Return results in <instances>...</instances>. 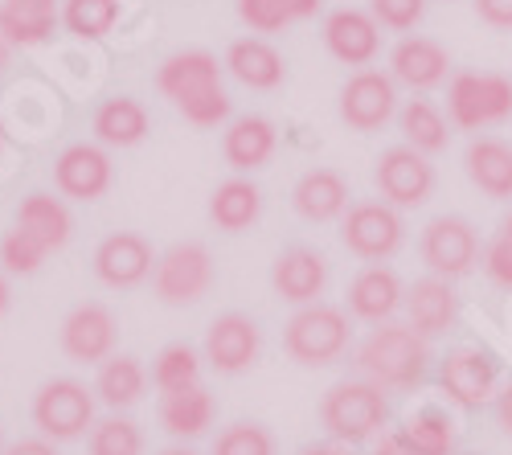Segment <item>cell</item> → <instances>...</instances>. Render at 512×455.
I'll list each match as a JSON object with an SVG mask.
<instances>
[{"label": "cell", "mask_w": 512, "mask_h": 455, "mask_svg": "<svg viewBox=\"0 0 512 455\" xmlns=\"http://www.w3.org/2000/svg\"><path fill=\"white\" fill-rule=\"evenodd\" d=\"M402 435L422 455H455V423L443 406H422L402 423Z\"/></svg>", "instance_id": "cell-34"}, {"label": "cell", "mask_w": 512, "mask_h": 455, "mask_svg": "<svg viewBox=\"0 0 512 455\" xmlns=\"http://www.w3.org/2000/svg\"><path fill=\"white\" fill-rule=\"evenodd\" d=\"M398 132H402V144L426 152V156H439L447 152L451 144V119L447 111L435 103V99H426V95H414L398 107Z\"/></svg>", "instance_id": "cell-31"}, {"label": "cell", "mask_w": 512, "mask_h": 455, "mask_svg": "<svg viewBox=\"0 0 512 455\" xmlns=\"http://www.w3.org/2000/svg\"><path fill=\"white\" fill-rule=\"evenodd\" d=\"M369 13L377 17L381 29L390 33H414L426 17V0H369Z\"/></svg>", "instance_id": "cell-39"}, {"label": "cell", "mask_w": 512, "mask_h": 455, "mask_svg": "<svg viewBox=\"0 0 512 455\" xmlns=\"http://www.w3.org/2000/svg\"><path fill=\"white\" fill-rule=\"evenodd\" d=\"M226 70L242 82V87H250V91H275V87H283V78H287V62L275 50V41L259 37V33L230 41Z\"/></svg>", "instance_id": "cell-26"}, {"label": "cell", "mask_w": 512, "mask_h": 455, "mask_svg": "<svg viewBox=\"0 0 512 455\" xmlns=\"http://www.w3.org/2000/svg\"><path fill=\"white\" fill-rule=\"evenodd\" d=\"M62 21L54 0H0V33L9 46H41Z\"/></svg>", "instance_id": "cell-32"}, {"label": "cell", "mask_w": 512, "mask_h": 455, "mask_svg": "<svg viewBox=\"0 0 512 455\" xmlns=\"http://www.w3.org/2000/svg\"><path fill=\"white\" fill-rule=\"evenodd\" d=\"M390 74H394L398 87H406L414 95H426V91L443 87L455 70H451V54H447L443 41L422 37V33H406L390 50Z\"/></svg>", "instance_id": "cell-18"}, {"label": "cell", "mask_w": 512, "mask_h": 455, "mask_svg": "<svg viewBox=\"0 0 512 455\" xmlns=\"http://www.w3.org/2000/svg\"><path fill=\"white\" fill-rule=\"evenodd\" d=\"M201 353L189 345V341H173L164 345L152 361V386L164 394V390H185V386H197L201 382Z\"/></svg>", "instance_id": "cell-35"}, {"label": "cell", "mask_w": 512, "mask_h": 455, "mask_svg": "<svg viewBox=\"0 0 512 455\" xmlns=\"http://www.w3.org/2000/svg\"><path fill=\"white\" fill-rule=\"evenodd\" d=\"M463 173L488 201H512V144L504 136H472L463 152Z\"/></svg>", "instance_id": "cell-25"}, {"label": "cell", "mask_w": 512, "mask_h": 455, "mask_svg": "<svg viewBox=\"0 0 512 455\" xmlns=\"http://www.w3.org/2000/svg\"><path fill=\"white\" fill-rule=\"evenodd\" d=\"M144 451H148L144 427L119 415V410H111L107 419H99L87 431V455H144Z\"/></svg>", "instance_id": "cell-33"}, {"label": "cell", "mask_w": 512, "mask_h": 455, "mask_svg": "<svg viewBox=\"0 0 512 455\" xmlns=\"http://www.w3.org/2000/svg\"><path fill=\"white\" fill-rule=\"evenodd\" d=\"M148 386H152V374L132 353H111L95 374V398L107 410H132L148 394Z\"/></svg>", "instance_id": "cell-30"}, {"label": "cell", "mask_w": 512, "mask_h": 455, "mask_svg": "<svg viewBox=\"0 0 512 455\" xmlns=\"http://www.w3.org/2000/svg\"><path fill=\"white\" fill-rule=\"evenodd\" d=\"M300 455H357L353 451V443H340V439H316V443H304L300 447Z\"/></svg>", "instance_id": "cell-47"}, {"label": "cell", "mask_w": 512, "mask_h": 455, "mask_svg": "<svg viewBox=\"0 0 512 455\" xmlns=\"http://www.w3.org/2000/svg\"><path fill=\"white\" fill-rule=\"evenodd\" d=\"M279 148V128L267 115H238L222 132V156L234 173H259L275 160Z\"/></svg>", "instance_id": "cell-23"}, {"label": "cell", "mask_w": 512, "mask_h": 455, "mask_svg": "<svg viewBox=\"0 0 512 455\" xmlns=\"http://www.w3.org/2000/svg\"><path fill=\"white\" fill-rule=\"evenodd\" d=\"M156 419L164 427V435L173 439H201L213 419H218V398H213L201 382L197 386H185V390H164L156 398Z\"/></svg>", "instance_id": "cell-24"}, {"label": "cell", "mask_w": 512, "mask_h": 455, "mask_svg": "<svg viewBox=\"0 0 512 455\" xmlns=\"http://www.w3.org/2000/svg\"><path fill=\"white\" fill-rule=\"evenodd\" d=\"M9 58H13V46H9V37H5V33H0V74H5V70H9Z\"/></svg>", "instance_id": "cell-49"}, {"label": "cell", "mask_w": 512, "mask_h": 455, "mask_svg": "<svg viewBox=\"0 0 512 455\" xmlns=\"http://www.w3.org/2000/svg\"><path fill=\"white\" fill-rule=\"evenodd\" d=\"M373 185H377L381 201L398 205V210H418V205L431 201L439 173L426 152H418L410 144H394L373 160Z\"/></svg>", "instance_id": "cell-11"}, {"label": "cell", "mask_w": 512, "mask_h": 455, "mask_svg": "<svg viewBox=\"0 0 512 455\" xmlns=\"http://www.w3.org/2000/svg\"><path fill=\"white\" fill-rule=\"evenodd\" d=\"M13 226H21L25 234H33L50 255H58L62 246L74 238V218L66 210V201L54 197V193H29L21 205H17V218Z\"/></svg>", "instance_id": "cell-29"}, {"label": "cell", "mask_w": 512, "mask_h": 455, "mask_svg": "<svg viewBox=\"0 0 512 455\" xmlns=\"http://www.w3.org/2000/svg\"><path fill=\"white\" fill-rule=\"evenodd\" d=\"M238 21L259 33V37H271V33H283L291 25V17L283 13L279 0H238Z\"/></svg>", "instance_id": "cell-40"}, {"label": "cell", "mask_w": 512, "mask_h": 455, "mask_svg": "<svg viewBox=\"0 0 512 455\" xmlns=\"http://www.w3.org/2000/svg\"><path fill=\"white\" fill-rule=\"evenodd\" d=\"M279 5H283V13H287L291 25H295V21H312V17L324 9V0H279Z\"/></svg>", "instance_id": "cell-46"}, {"label": "cell", "mask_w": 512, "mask_h": 455, "mask_svg": "<svg viewBox=\"0 0 512 455\" xmlns=\"http://www.w3.org/2000/svg\"><path fill=\"white\" fill-rule=\"evenodd\" d=\"M0 451H5V427H0Z\"/></svg>", "instance_id": "cell-53"}, {"label": "cell", "mask_w": 512, "mask_h": 455, "mask_svg": "<svg viewBox=\"0 0 512 455\" xmlns=\"http://www.w3.org/2000/svg\"><path fill=\"white\" fill-rule=\"evenodd\" d=\"M213 283H218V259L205 242L197 238H185V242H173L164 255H156V267H152V296L164 304V308H189V304H201Z\"/></svg>", "instance_id": "cell-6"}, {"label": "cell", "mask_w": 512, "mask_h": 455, "mask_svg": "<svg viewBox=\"0 0 512 455\" xmlns=\"http://www.w3.org/2000/svg\"><path fill=\"white\" fill-rule=\"evenodd\" d=\"M406 324L414 328L418 337L435 341V337H447L455 320H459V296H455V283L443 279V275H431L426 271L422 279H414L406 287Z\"/></svg>", "instance_id": "cell-21"}, {"label": "cell", "mask_w": 512, "mask_h": 455, "mask_svg": "<svg viewBox=\"0 0 512 455\" xmlns=\"http://www.w3.org/2000/svg\"><path fill=\"white\" fill-rule=\"evenodd\" d=\"M406 300V283L390 263H365L353 283H349V296H345V312L361 324H386L398 316Z\"/></svg>", "instance_id": "cell-19"}, {"label": "cell", "mask_w": 512, "mask_h": 455, "mask_svg": "<svg viewBox=\"0 0 512 455\" xmlns=\"http://www.w3.org/2000/svg\"><path fill=\"white\" fill-rule=\"evenodd\" d=\"M447 119L455 132L484 136L512 119V74L455 70L447 78Z\"/></svg>", "instance_id": "cell-5"}, {"label": "cell", "mask_w": 512, "mask_h": 455, "mask_svg": "<svg viewBox=\"0 0 512 455\" xmlns=\"http://www.w3.org/2000/svg\"><path fill=\"white\" fill-rule=\"evenodd\" d=\"M160 455H197L193 447H185V443H173V447H164Z\"/></svg>", "instance_id": "cell-51"}, {"label": "cell", "mask_w": 512, "mask_h": 455, "mask_svg": "<svg viewBox=\"0 0 512 455\" xmlns=\"http://www.w3.org/2000/svg\"><path fill=\"white\" fill-rule=\"evenodd\" d=\"M418 255L426 263L431 275H443V279H463L472 275L484 259V238L480 230L467 222L463 214H439L422 226L418 234Z\"/></svg>", "instance_id": "cell-9"}, {"label": "cell", "mask_w": 512, "mask_h": 455, "mask_svg": "<svg viewBox=\"0 0 512 455\" xmlns=\"http://www.w3.org/2000/svg\"><path fill=\"white\" fill-rule=\"evenodd\" d=\"M492 406H496V427L512 439V378L496 390V398H492Z\"/></svg>", "instance_id": "cell-45"}, {"label": "cell", "mask_w": 512, "mask_h": 455, "mask_svg": "<svg viewBox=\"0 0 512 455\" xmlns=\"http://www.w3.org/2000/svg\"><path fill=\"white\" fill-rule=\"evenodd\" d=\"M472 9L488 29L512 33V0H472Z\"/></svg>", "instance_id": "cell-42"}, {"label": "cell", "mask_w": 512, "mask_h": 455, "mask_svg": "<svg viewBox=\"0 0 512 455\" xmlns=\"http://www.w3.org/2000/svg\"><path fill=\"white\" fill-rule=\"evenodd\" d=\"M271 287H275V296L291 308L316 304L328 292V259L308 242L283 246V251L275 255V263H271Z\"/></svg>", "instance_id": "cell-16"}, {"label": "cell", "mask_w": 512, "mask_h": 455, "mask_svg": "<svg viewBox=\"0 0 512 455\" xmlns=\"http://www.w3.org/2000/svg\"><path fill=\"white\" fill-rule=\"evenodd\" d=\"M431 341L418 337L410 324L386 320L369 324L361 345H353V369L386 394H410L431 374Z\"/></svg>", "instance_id": "cell-2"}, {"label": "cell", "mask_w": 512, "mask_h": 455, "mask_svg": "<svg viewBox=\"0 0 512 455\" xmlns=\"http://www.w3.org/2000/svg\"><path fill=\"white\" fill-rule=\"evenodd\" d=\"M496 234H500V238H508V242H512V210H508V214H504V218H500V226H496Z\"/></svg>", "instance_id": "cell-50"}, {"label": "cell", "mask_w": 512, "mask_h": 455, "mask_svg": "<svg viewBox=\"0 0 512 455\" xmlns=\"http://www.w3.org/2000/svg\"><path fill=\"white\" fill-rule=\"evenodd\" d=\"M402 242H406V218L398 205L381 197L353 201L345 218H340V246L361 263H390L402 251Z\"/></svg>", "instance_id": "cell-7"}, {"label": "cell", "mask_w": 512, "mask_h": 455, "mask_svg": "<svg viewBox=\"0 0 512 455\" xmlns=\"http://www.w3.org/2000/svg\"><path fill=\"white\" fill-rule=\"evenodd\" d=\"M263 353V328L246 312H222L213 316L209 333H205V361L213 374L222 378H238L246 369L259 365Z\"/></svg>", "instance_id": "cell-14"}, {"label": "cell", "mask_w": 512, "mask_h": 455, "mask_svg": "<svg viewBox=\"0 0 512 455\" xmlns=\"http://www.w3.org/2000/svg\"><path fill=\"white\" fill-rule=\"evenodd\" d=\"M209 455H279V443L271 427H263L259 419H238L218 431Z\"/></svg>", "instance_id": "cell-37"}, {"label": "cell", "mask_w": 512, "mask_h": 455, "mask_svg": "<svg viewBox=\"0 0 512 455\" xmlns=\"http://www.w3.org/2000/svg\"><path fill=\"white\" fill-rule=\"evenodd\" d=\"M336 111H340V123L357 136H369V132H381L386 123L398 115V82L390 70H353L345 78V87L336 95Z\"/></svg>", "instance_id": "cell-10"}, {"label": "cell", "mask_w": 512, "mask_h": 455, "mask_svg": "<svg viewBox=\"0 0 512 455\" xmlns=\"http://www.w3.org/2000/svg\"><path fill=\"white\" fill-rule=\"evenodd\" d=\"M156 91L173 103V111L193 128H218L230 119V95L222 66L209 50H177L156 66Z\"/></svg>", "instance_id": "cell-1"}, {"label": "cell", "mask_w": 512, "mask_h": 455, "mask_svg": "<svg viewBox=\"0 0 512 455\" xmlns=\"http://www.w3.org/2000/svg\"><path fill=\"white\" fill-rule=\"evenodd\" d=\"M58 349L74 365H103L119 349V316L103 300H87L66 312L58 328Z\"/></svg>", "instance_id": "cell-13"}, {"label": "cell", "mask_w": 512, "mask_h": 455, "mask_svg": "<svg viewBox=\"0 0 512 455\" xmlns=\"http://www.w3.org/2000/svg\"><path fill=\"white\" fill-rule=\"evenodd\" d=\"M91 128H95V140L103 148H136L148 136L152 119H148V107L136 95H111L95 107Z\"/></svg>", "instance_id": "cell-28"}, {"label": "cell", "mask_w": 512, "mask_h": 455, "mask_svg": "<svg viewBox=\"0 0 512 455\" xmlns=\"http://www.w3.org/2000/svg\"><path fill=\"white\" fill-rule=\"evenodd\" d=\"M263 218V189L250 177L234 173L209 193V222L222 234H246Z\"/></svg>", "instance_id": "cell-27"}, {"label": "cell", "mask_w": 512, "mask_h": 455, "mask_svg": "<svg viewBox=\"0 0 512 455\" xmlns=\"http://www.w3.org/2000/svg\"><path fill=\"white\" fill-rule=\"evenodd\" d=\"M95 390H87V382L78 378H50L41 382L33 394V427L37 435H46L54 443H74L95 427Z\"/></svg>", "instance_id": "cell-8"}, {"label": "cell", "mask_w": 512, "mask_h": 455, "mask_svg": "<svg viewBox=\"0 0 512 455\" xmlns=\"http://www.w3.org/2000/svg\"><path fill=\"white\" fill-rule=\"evenodd\" d=\"M320 427L340 443H369L390 427V394L369 378H340L320 398Z\"/></svg>", "instance_id": "cell-4"}, {"label": "cell", "mask_w": 512, "mask_h": 455, "mask_svg": "<svg viewBox=\"0 0 512 455\" xmlns=\"http://www.w3.org/2000/svg\"><path fill=\"white\" fill-rule=\"evenodd\" d=\"M349 205H353L349 177L340 173V169H328V164H316V169H308L300 181H295V189H291V210L300 214L304 222H312V226L345 218Z\"/></svg>", "instance_id": "cell-22"}, {"label": "cell", "mask_w": 512, "mask_h": 455, "mask_svg": "<svg viewBox=\"0 0 512 455\" xmlns=\"http://www.w3.org/2000/svg\"><path fill=\"white\" fill-rule=\"evenodd\" d=\"M283 353L304 369H328L353 357V316L336 304H304L283 324Z\"/></svg>", "instance_id": "cell-3"}, {"label": "cell", "mask_w": 512, "mask_h": 455, "mask_svg": "<svg viewBox=\"0 0 512 455\" xmlns=\"http://www.w3.org/2000/svg\"><path fill=\"white\" fill-rule=\"evenodd\" d=\"M373 455H422V451L402 435V427H386L377 439V447H373Z\"/></svg>", "instance_id": "cell-43"}, {"label": "cell", "mask_w": 512, "mask_h": 455, "mask_svg": "<svg viewBox=\"0 0 512 455\" xmlns=\"http://www.w3.org/2000/svg\"><path fill=\"white\" fill-rule=\"evenodd\" d=\"M5 144H9V140H5V123H0V156H5Z\"/></svg>", "instance_id": "cell-52"}, {"label": "cell", "mask_w": 512, "mask_h": 455, "mask_svg": "<svg viewBox=\"0 0 512 455\" xmlns=\"http://www.w3.org/2000/svg\"><path fill=\"white\" fill-rule=\"evenodd\" d=\"M0 455H58V447H54V439H46V435H25V439L9 443Z\"/></svg>", "instance_id": "cell-44"}, {"label": "cell", "mask_w": 512, "mask_h": 455, "mask_svg": "<svg viewBox=\"0 0 512 455\" xmlns=\"http://www.w3.org/2000/svg\"><path fill=\"white\" fill-rule=\"evenodd\" d=\"M115 181V169H111V156L103 144H70L58 160H54V189L70 201H99L107 197Z\"/></svg>", "instance_id": "cell-20"}, {"label": "cell", "mask_w": 512, "mask_h": 455, "mask_svg": "<svg viewBox=\"0 0 512 455\" xmlns=\"http://www.w3.org/2000/svg\"><path fill=\"white\" fill-rule=\"evenodd\" d=\"M439 390L459 410H484L500 390V361L476 345L447 349L439 361Z\"/></svg>", "instance_id": "cell-12"}, {"label": "cell", "mask_w": 512, "mask_h": 455, "mask_svg": "<svg viewBox=\"0 0 512 455\" xmlns=\"http://www.w3.org/2000/svg\"><path fill=\"white\" fill-rule=\"evenodd\" d=\"M9 304H13V287H9V275L0 271V316L9 312Z\"/></svg>", "instance_id": "cell-48"}, {"label": "cell", "mask_w": 512, "mask_h": 455, "mask_svg": "<svg viewBox=\"0 0 512 455\" xmlns=\"http://www.w3.org/2000/svg\"><path fill=\"white\" fill-rule=\"evenodd\" d=\"M46 259H50V251L21 226H9L0 234V271L5 275H33V271H41Z\"/></svg>", "instance_id": "cell-38"}, {"label": "cell", "mask_w": 512, "mask_h": 455, "mask_svg": "<svg viewBox=\"0 0 512 455\" xmlns=\"http://www.w3.org/2000/svg\"><path fill=\"white\" fill-rule=\"evenodd\" d=\"M320 37H324V50L340 66H353V70L373 66L377 54H381V25H377V17L369 9H353V5L332 9L324 17Z\"/></svg>", "instance_id": "cell-17"}, {"label": "cell", "mask_w": 512, "mask_h": 455, "mask_svg": "<svg viewBox=\"0 0 512 455\" xmlns=\"http://www.w3.org/2000/svg\"><path fill=\"white\" fill-rule=\"evenodd\" d=\"M119 21V0H66L62 25L78 41H103Z\"/></svg>", "instance_id": "cell-36"}, {"label": "cell", "mask_w": 512, "mask_h": 455, "mask_svg": "<svg viewBox=\"0 0 512 455\" xmlns=\"http://www.w3.org/2000/svg\"><path fill=\"white\" fill-rule=\"evenodd\" d=\"M480 267H484L488 283H496L500 292H512V242H508V238L492 234V238L484 242V259H480Z\"/></svg>", "instance_id": "cell-41"}, {"label": "cell", "mask_w": 512, "mask_h": 455, "mask_svg": "<svg viewBox=\"0 0 512 455\" xmlns=\"http://www.w3.org/2000/svg\"><path fill=\"white\" fill-rule=\"evenodd\" d=\"M455 455H480V451H455Z\"/></svg>", "instance_id": "cell-54"}, {"label": "cell", "mask_w": 512, "mask_h": 455, "mask_svg": "<svg viewBox=\"0 0 512 455\" xmlns=\"http://www.w3.org/2000/svg\"><path fill=\"white\" fill-rule=\"evenodd\" d=\"M156 251L140 230H115L95 246V279L111 292H132L144 279H152Z\"/></svg>", "instance_id": "cell-15"}]
</instances>
